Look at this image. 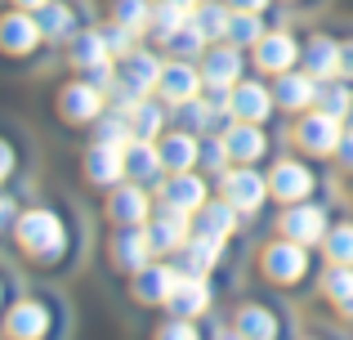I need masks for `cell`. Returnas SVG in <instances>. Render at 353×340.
Returning <instances> with one entry per match:
<instances>
[{"mask_svg":"<svg viewBox=\"0 0 353 340\" xmlns=\"http://www.w3.org/2000/svg\"><path fill=\"white\" fill-rule=\"evenodd\" d=\"M18 246H23L32 260H54V255L68 251V224H63L59 210H27L23 219H18Z\"/></svg>","mask_w":353,"mask_h":340,"instance_id":"obj_1","label":"cell"},{"mask_svg":"<svg viewBox=\"0 0 353 340\" xmlns=\"http://www.w3.org/2000/svg\"><path fill=\"white\" fill-rule=\"evenodd\" d=\"M309 273V251L295 237H282L264 251V278L277 282V287H295V282Z\"/></svg>","mask_w":353,"mask_h":340,"instance_id":"obj_2","label":"cell"},{"mask_svg":"<svg viewBox=\"0 0 353 340\" xmlns=\"http://www.w3.org/2000/svg\"><path fill=\"white\" fill-rule=\"evenodd\" d=\"M143 228H148V242H152V251L170 255V251H179V246L188 242V210L165 206V201H161V210H157V215L148 219Z\"/></svg>","mask_w":353,"mask_h":340,"instance_id":"obj_3","label":"cell"},{"mask_svg":"<svg viewBox=\"0 0 353 340\" xmlns=\"http://www.w3.org/2000/svg\"><path fill=\"white\" fill-rule=\"evenodd\" d=\"M85 174L99 183V188H117L121 179H130L125 174V143H103L99 139L94 148L85 152Z\"/></svg>","mask_w":353,"mask_h":340,"instance_id":"obj_4","label":"cell"},{"mask_svg":"<svg viewBox=\"0 0 353 340\" xmlns=\"http://www.w3.org/2000/svg\"><path fill=\"white\" fill-rule=\"evenodd\" d=\"M157 81H161V63L152 59V54H121V68H117V86L130 90L134 99H148V90H157Z\"/></svg>","mask_w":353,"mask_h":340,"instance_id":"obj_5","label":"cell"},{"mask_svg":"<svg viewBox=\"0 0 353 340\" xmlns=\"http://www.w3.org/2000/svg\"><path fill=\"white\" fill-rule=\"evenodd\" d=\"M179 278H183L179 269H165V264H143V269L134 273V300H143V305H170Z\"/></svg>","mask_w":353,"mask_h":340,"instance_id":"obj_6","label":"cell"},{"mask_svg":"<svg viewBox=\"0 0 353 340\" xmlns=\"http://www.w3.org/2000/svg\"><path fill=\"white\" fill-rule=\"evenodd\" d=\"M255 63L264 72H273V77H282V72H291L300 63V45H295L291 32H264V41L255 45Z\"/></svg>","mask_w":353,"mask_h":340,"instance_id":"obj_7","label":"cell"},{"mask_svg":"<svg viewBox=\"0 0 353 340\" xmlns=\"http://www.w3.org/2000/svg\"><path fill=\"white\" fill-rule=\"evenodd\" d=\"M264 179H259L250 166H241V170H224V197L233 201V206L241 210V215H255L259 206H264Z\"/></svg>","mask_w":353,"mask_h":340,"instance_id":"obj_8","label":"cell"},{"mask_svg":"<svg viewBox=\"0 0 353 340\" xmlns=\"http://www.w3.org/2000/svg\"><path fill=\"white\" fill-rule=\"evenodd\" d=\"M103 90L99 86H90V81H77V86H68L59 94V112L68 117V121H94V117H103Z\"/></svg>","mask_w":353,"mask_h":340,"instance_id":"obj_9","label":"cell"},{"mask_svg":"<svg viewBox=\"0 0 353 340\" xmlns=\"http://www.w3.org/2000/svg\"><path fill=\"white\" fill-rule=\"evenodd\" d=\"M108 215L117 219L121 228H130V224H148V188L143 183H117L112 188V197H108Z\"/></svg>","mask_w":353,"mask_h":340,"instance_id":"obj_10","label":"cell"},{"mask_svg":"<svg viewBox=\"0 0 353 340\" xmlns=\"http://www.w3.org/2000/svg\"><path fill=\"white\" fill-rule=\"evenodd\" d=\"M161 201L165 206L188 210V215H197V210L206 206V183H201L192 170H170V179L161 183Z\"/></svg>","mask_w":353,"mask_h":340,"instance_id":"obj_11","label":"cell"},{"mask_svg":"<svg viewBox=\"0 0 353 340\" xmlns=\"http://www.w3.org/2000/svg\"><path fill=\"white\" fill-rule=\"evenodd\" d=\"M273 99L286 112H300V108L318 103V77H313V72H282L277 86H273Z\"/></svg>","mask_w":353,"mask_h":340,"instance_id":"obj_12","label":"cell"},{"mask_svg":"<svg viewBox=\"0 0 353 340\" xmlns=\"http://www.w3.org/2000/svg\"><path fill=\"white\" fill-rule=\"evenodd\" d=\"M282 233L295 237V242H304V246L322 242V237H327V210L322 206H300V201H295V206L282 215Z\"/></svg>","mask_w":353,"mask_h":340,"instance_id":"obj_13","label":"cell"},{"mask_svg":"<svg viewBox=\"0 0 353 340\" xmlns=\"http://www.w3.org/2000/svg\"><path fill=\"white\" fill-rule=\"evenodd\" d=\"M125 174L134 183H161V174H165V161H161V148H152L148 139H130L125 143Z\"/></svg>","mask_w":353,"mask_h":340,"instance_id":"obj_14","label":"cell"},{"mask_svg":"<svg viewBox=\"0 0 353 340\" xmlns=\"http://www.w3.org/2000/svg\"><path fill=\"white\" fill-rule=\"evenodd\" d=\"M201 81H206V77H201L192 63H165V68H161V81H157V90H161L165 103H183V99H197Z\"/></svg>","mask_w":353,"mask_h":340,"instance_id":"obj_15","label":"cell"},{"mask_svg":"<svg viewBox=\"0 0 353 340\" xmlns=\"http://www.w3.org/2000/svg\"><path fill=\"white\" fill-rule=\"evenodd\" d=\"M277 99L268 94L264 86H255V81H237L233 94H228V112L241 117V121H264L268 112H273Z\"/></svg>","mask_w":353,"mask_h":340,"instance_id":"obj_16","label":"cell"},{"mask_svg":"<svg viewBox=\"0 0 353 340\" xmlns=\"http://www.w3.org/2000/svg\"><path fill=\"white\" fill-rule=\"evenodd\" d=\"M295 139H300V148H309V152H318V157H327V152L340 148V139H345V134H340V121H336V117L318 112V117H309V121H300Z\"/></svg>","mask_w":353,"mask_h":340,"instance_id":"obj_17","label":"cell"},{"mask_svg":"<svg viewBox=\"0 0 353 340\" xmlns=\"http://www.w3.org/2000/svg\"><path fill=\"white\" fill-rule=\"evenodd\" d=\"M300 63H304V72H313L318 81H331V77H340V41H331L327 32L309 36V45H304Z\"/></svg>","mask_w":353,"mask_h":340,"instance_id":"obj_18","label":"cell"},{"mask_svg":"<svg viewBox=\"0 0 353 340\" xmlns=\"http://www.w3.org/2000/svg\"><path fill=\"white\" fill-rule=\"evenodd\" d=\"M201 77H206V86H215V90H233L241 81L237 45H219V50H210L206 59H201Z\"/></svg>","mask_w":353,"mask_h":340,"instance_id":"obj_19","label":"cell"},{"mask_svg":"<svg viewBox=\"0 0 353 340\" xmlns=\"http://www.w3.org/2000/svg\"><path fill=\"white\" fill-rule=\"evenodd\" d=\"M313 174L304 170V166H295V161H277L273 174H268V192L273 197H282V201H300V197H309L313 192Z\"/></svg>","mask_w":353,"mask_h":340,"instance_id":"obj_20","label":"cell"},{"mask_svg":"<svg viewBox=\"0 0 353 340\" xmlns=\"http://www.w3.org/2000/svg\"><path fill=\"white\" fill-rule=\"evenodd\" d=\"M36 23H41V36L45 41H77V32H81V23H77V9L72 5H63V0H50V5H41L36 9Z\"/></svg>","mask_w":353,"mask_h":340,"instance_id":"obj_21","label":"cell"},{"mask_svg":"<svg viewBox=\"0 0 353 340\" xmlns=\"http://www.w3.org/2000/svg\"><path fill=\"white\" fill-rule=\"evenodd\" d=\"M148 255H152V242H148V228L143 224H130L125 233L112 242V264H117V269L139 273L148 264Z\"/></svg>","mask_w":353,"mask_h":340,"instance_id":"obj_22","label":"cell"},{"mask_svg":"<svg viewBox=\"0 0 353 340\" xmlns=\"http://www.w3.org/2000/svg\"><path fill=\"white\" fill-rule=\"evenodd\" d=\"M174 255H179V269H183V273H192V278H206V273L219 264V237L197 233V237H188V242H183Z\"/></svg>","mask_w":353,"mask_h":340,"instance_id":"obj_23","label":"cell"},{"mask_svg":"<svg viewBox=\"0 0 353 340\" xmlns=\"http://www.w3.org/2000/svg\"><path fill=\"white\" fill-rule=\"evenodd\" d=\"M36 41H45L41 23H32L27 14H5L0 18V50L5 54H27V50H36Z\"/></svg>","mask_w":353,"mask_h":340,"instance_id":"obj_24","label":"cell"},{"mask_svg":"<svg viewBox=\"0 0 353 340\" xmlns=\"http://www.w3.org/2000/svg\"><path fill=\"white\" fill-rule=\"evenodd\" d=\"M237 215H241V210L224 197V201H210V206H201V210H197V219H192V228H197V233H206V237H219V242H224V237L237 228Z\"/></svg>","mask_w":353,"mask_h":340,"instance_id":"obj_25","label":"cell"},{"mask_svg":"<svg viewBox=\"0 0 353 340\" xmlns=\"http://www.w3.org/2000/svg\"><path fill=\"white\" fill-rule=\"evenodd\" d=\"M192 9L183 5V0H157L152 5V18H148V36H157V41H170L179 27H188Z\"/></svg>","mask_w":353,"mask_h":340,"instance_id":"obj_26","label":"cell"},{"mask_svg":"<svg viewBox=\"0 0 353 340\" xmlns=\"http://www.w3.org/2000/svg\"><path fill=\"white\" fill-rule=\"evenodd\" d=\"M161 161L165 170H192L201 161V143L192 139V130H179V134H165L161 139Z\"/></svg>","mask_w":353,"mask_h":340,"instance_id":"obj_27","label":"cell"},{"mask_svg":"<svg viewBox=\"0 0 353 340\" xmlns=\"http://www.w3.org/2000/svg\"><path fill=\"white\" fill-rule=\"evenodd\" d=\"M206 305H210V287L201 278H192V273H183L179 287H174V296H170V309L179 318H197Z\"/></svg>","mask_w":353,"mask_h":340,"instance_id":"obj_28","label":"cell"},{"mask_svg":"<svg viewBox=\"0 0 353 340\" xmlns=\"http://www.w3.org/2000/svg\"><path fill=\"white\" fill-rule=\"evenodd\" d=\"M5 332L9 336H45L50 332V309H45L41 300H27V305H18L14 314L5 318Z\"/></svg>","mask_w":353,"mask_h":340,"instance_id":"obj_29","label":"cell"},{"mask_svg":"<svg viewBox=\"0 0 353 340\" xmlns=\"http://www.w3.org/2000/svg\"><path fill=\"white\" fill-rule=\"evenodd\" d=\"M72 63H77L81 72L99 68V63H112V50H108V41H103V27H99V32H77V41H72Z\"/></svg>","mask_w":353,"mask_h":340,"instance_id":"obj_30","label":"cell"},{"mask_svg":"<svg viewBox=\"0 0 353 340\" xmlns=\"http://www.w3.org/2000/svg\"><path fill=\"white\" fill-rule=\"evenodd\" d=\"M264 148H268V139L259 134V121H246V126H237L233 134H228V152H233L237 161H259L264 157Z\"/></svg>","mask_w":353,"mask_h":340,"instance_id":"obj_31","label":"cell"},{"mask_svg":"<svg viewBox=\"0 0 353 340\" xmlns=\"http://www.w3.org/2000/svg\"><path fill=\"white\" fill-rule=\"evenodd\" d=\"M192 23L206 32V41H224L228 27H233V14H228V5H219V0H201V5L192 9Z\"/></svg>","mask_w":353,"mask_h":340,"instance_id":"obj_32","label":"cell"},{"mask_svg":"<svg viewBox=\"0 0 353 340\" xmlns=\"http://www.w3.org/2000/svg\"><path fill=\"white\" fill-rule=\"evenodd\" d=\"M318 112L336 117V121H345V117L353 112V94H349V86H345V81H336V77H331L327 86H318Z\"/></svg>","mask_w":353,"mask_h":340,"instance_id":"obj_33","label":"cell"},{"mask_svg":"<svg viewBox=\"0 0 353 340\" xmlns=\"http://www.w3.org/2000/svg\"><path fill=\"white\" fill-rule=\"evenodd\" d=\"M130 126H134V139H161V126H165V112L148 99H139L130 108Z\"/></svg>","mask_w":353,"mask_h":340,"instance_id":"obj_34","label":"cell"},{"mask_svg":"<svg viewBox=\"0 0 353 340\" xmlns=\"http://www.w3.org/2000/svg\"><path fill=\"white\" fill-rule=\"evenodd\" d=\"M233 332H237V336H277L273 309H264V305H246V309L237 314Z\"/></svg>","mask_w":353,"mask_h":340,"instance_id":"obj_35","label":"cell"},{"mask_svg":"<svg viewBox=\"0 0 353 340\" xmlns=\"http://www.w3.org/2000/svg\"><path fill=\"white\" fill-rule=\"evenodd\" d=\"M228 41H233V45H259V41H264V18L237 9V14H233V27H228Z\"/></svg>","mask_w":353,"mask_h":340,"instance_id":"obj_36","label":"cell"},{"mask_svg":"<svg viewBox=\"0 0 353 340\" xmlns=\"http://www.w3.org/2000/svg\"><path fill=\"white\" fill-rule=\"evenodd\" d=\"M148 18H152V5H148V0H112V23L148 32Z\"/></svg>","mask_w":353,"mask_h":340,"instance_id":"obj_37","label":"cell"},{"mask_svg":"<svg viewBox=\"0 0 353 340\" xmlns=\"http://www.w3.org/2000/svg\"><path fill=\"white\" fill-rule=\"evenodd\" d=\"M165 45H170V54H179V59H197L201 45H206V32H201V27L188 18V27H179V32H174Z\"/></svg>","mask_w":353,"mask_h":340,"instance_id":"obj_38","label":"cell"},{"mask_svg":"<svg viewBox=\"0 0 353 340\" xmlns=\"http://www.w3.org/2000/svg\"><path fill=\"white\" fill-rule=\"evenodd\" d=\"M327 260L331 264H353V224L327 233Z\"/></svg>","mask_w":353,"mask_h":340,"instance_id":"obj_39","label":"cell"},{"mask_svg":"<svg viewBox=\"0 0 353 340\" xmlns=\"http://www.w3.org/2000/svg\"><path fill=\"white\" fill-rule=\"evenodd\" d=\"M327 296L336 300V305L353 296V264H336V269L327 273Z\"/></svg>","mask_w":353,"mask_h":340,"instance_id":"obj_40","label":"cell"},{"mask_svg":"<svg viewBox=\"0 0 353 340\" xmlns=\"http://www.w3.org/2000/svg\"><path fill=\"white\" fill-rule=\"evenodd\" d=\"M228 157H233V152H228V143H201V166H206V170L219 174Z\"/></svg>","mask_w":353,"mask_h":340,"instance_id":"obj_41","label":"cell"},{"mask_svg":"<svg viewBox=\"0 0 353 340\" xmlns=\"http://www.w3.org/2000/svg\"><path fill=\"white\" fill-rule=\"evenodd\" d=\"M9 170H14V148H9V143L0 139V183L9 179Z\"/></svg>","mask_w":353,"mask_h":340,"instance_id":"obj_42","label":"cell"},{"mask_svg":"<svg viewBox=\"0 0 353 340\" xmlns=\"http://www.w3.org/2000/svg\"><path fill=\"white\" fill-rule=\"evenodd\" d=\"M336 157L345 161V170H353V130L345 134V139H340V148H336Z\"/></svg>","mask_w":353,"mask_h":340,"instance_id":"obj_43","label":"cell"},{"mask_svg":"<svg viewBox=\"0 0 353 340\" xmlns=\"http://www.w3.org/2000/svg\"><path fill=\"white\" fill-rule=\"evenodd\" d=\"M340 77H353V41L340 45Z\"/></svg>","mask_w":353,"mask_h":340,"instance_id":"obj_44","label":"cell"},{"mask_svg":"<svg viewBox=\"0 0 353 340\" xmlns=\"http://www.w3.org/2000/svg\"><path fill=\"white\" fill-rule=\"evenodd\" d=\"M233 9H246V14H264L268 9V0H228Z\"/></svg>","mask_w":353,"mask_h":340,"instance_id":"obj_45","label":"cell"},{"mask_svg":"<svg viewBox=\"0 0 353 340\" xmlns=\"http://www.w3.org/2000/svg\"><path fill=\"white\" fill-rule=\"evenodd\" d=\"M161 336H192V327H188V323H165Z\"/></svg>","mask_w":353,"mask_h":340,"instance_id":"obj_46","label":"cell"},{"mask_svg":"<svg viewBox=\"0 0 353 340\" xmlns=\"http://www.w3.org/2000/svg\"><path fill=\"white\" fill-rule=\"evenodd\" d=\"M9 215H14V201H9V197H0V228L9 224Z\"/></svg>","mask_w":353,"mask_h":340,"instance_id":"obj_47","label":"cell"},{"mask_svg":"<svg viewBox=\"0 0 353 340\" xmlns=\"http://www.w3.org/2000/svg\"><path fill=\"white\" fill-rule=\"evenodd\" d=\"M18 9H41V5H50V0H14Z\"/></svg>","mask_w":353,"mask_h":340,"instance_id":"obj_48","label":"cell"},{"mask_svg":"<svg viewBox=\"0 0 353 340\" xmlns=\"http://www.w3.org/2000/svg\"><path fill=\"white\" fill-rule=\"evenodd\" d=\"M340 314H345V318H353V296H349V300H340Z\"/></svg>","mask_w":353,"mask_h":340,"instance_id":"obj_49","label":"cell"},{"mask_svg":"<svg viewBox=\"0 0 353 340\" xmlns=\"http://www.w3.org/2000/svg\"><path fill=\"white\" fill-rule=\"evenodd\" d=\"M183 5H188V9H197V5H201V0H183Z\"/></svg>","mask_w":353,"mask_h":340,"instance_id":"obj_50","label":"cell"},{"mask_svg":"<svg viewBox=\"0 0 353 340\" xmlns=\"http://www.w3.org/2000/svg\"><path fill=\"white\" fill-rule=\"evenodd\" d=\"M0 296H5V291H0Z\"/></svg>","mask_w":353,"mask_h":340,"instance_id":"obj_51","label":"cell"},{"mask_svg":"<svg viewBox=\"0 0 353 340\" xmlns=\"http://www.w3.org/2000/svg\"><path fill=\"white\" fill-rule=\"evenodd\" d=\"M349 117H353V112H349Z\"/></svg>","mask_w":353,"mask_h":340,"instance_id":"obj_52","label":"cell"}]
</instances>
